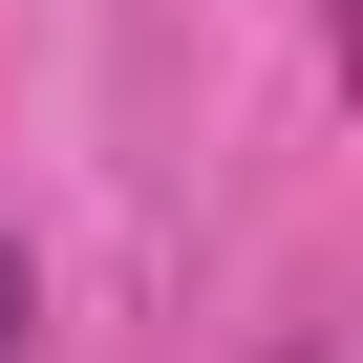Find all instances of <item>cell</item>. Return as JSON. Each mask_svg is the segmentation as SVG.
Listing matches in <instances>:
<instances>
[{"label":"cell","instance_id":"1","mask_svg":"<svg viewBox=\"0 0 363 363\" xmlns=\"http://www.w3.org/2000/svg\"><path fill=\"white\" fill-rule=\"evenodd\" d=\"M0 363H22V235H0Z\"/></svg>","mask_w":363,"mask_h":363}]
</instances>
